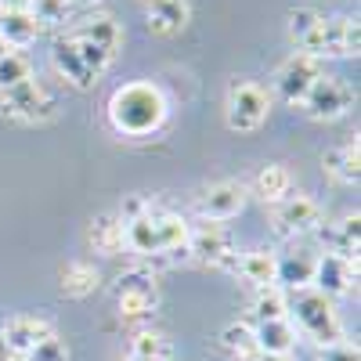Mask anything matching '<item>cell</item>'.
Returning a JSON list of instances; mask_svg holds the SVG:
<instances>
[{
    "instance_id": "cell-1",
    "label": "cell",
    "mask_w": 361,
    "mask_h": 361,
    "mask_svg": "<svg viewBox=\"0 0 361 361\" xmlns=\"http://www.w3.org/2000/svg\"><path fill=\"white\" fill-rule=\"evenodd\" d=\"M166 112H170L166 94L145 80L116 87L109 98V123L123 137H152L166 123Z\"/></svg>"
},
{
    "instance_id": "cell-2",
    "label": "cell",
    "mask_w": 361,
    "mask_h": 361,
    "mask_svg": "<svg viewBox=\"0 0 361 361\" xmlns=\"http://www.w3.org/2000/svg\"><path fill=\"white\" fill-rule=\"evenodd\" d=\"M289 322L296 329V336L314 343L318 350L343 340V322L336 314V304L325 293H318L314 286L289 293Z\"/></svg>"
},
{
    "instance_id": "cell-3",
    "label": "cell",
    "mask_w": 361,
    "mask_h": 361,
    "mask_svg": "<svg viewBox=\"0 0 361 361\" xmlns=\"http://www.w3.org/2000/svg\"><path fill=\"white\" fill-rule=\"evenodd\" d=\"M112 296H116V311L119 318L127 322H141V318H152L156 307H159V282L148 267H130L116 279L112 286Z\"/></svg>"
},
{
    "instance_id": "cell-4",
    "label": "cell",
    "mask_w": 361,
    "mask_h": 361,
    "mask_svg": "<svg viewBox=\"0 0 361 361\" xmlns=\"http://www.w3.org/2000/svg\"><path fill=\"white\" fill-rule=\"evenodd\" d=\"M300 51L325 62V58H357L361 51V29L357 18L336 15V18H322L314 33L300 44Z\"/></svg>"
},
{
    "instance_id": "cell-5",
    "label": "cell",
    "mask_w": 361,
    "mask_h": 361,
    "mask_svg": "<svg viewBox=\"0 0 361 361\" xmlns=\"http://www.w3.org/2000/svg\"><path fill=\"white\" fill-rule=\"evenodd\" d=\"M235 257H238L235 235H231L224 224L199 221V224L188 231L185 260L202 264V267H217V271H231V267H235Z\"/></svg>"
},
{
    "instance_id": "cell-6",
    "label": "cell",
    "mask_w": 361,
    "mask_h": 361,
    "mask_svg": "<svg viewBox=\"0 0 361 361\" xmlns=\"http://www.w3.org/2000/svg\"><path fill=\"white\" fill-rule=\"evenodd\" d=\"M267 112H271V94L253 83V80H235L228 87V102H224V119L228 127L238 134H253L267 123Z\"/></svg>"
},
{
    "instance_id": "cell-7",
    "label": "cell",
    "mask_w": 361,
    "mask_h": 361,
    "mask_svg": "<svg viewBox=\"0 0 361 361\" xmlns=\"http://www.w3.org/2000/svg\"><path fill=\"white\" fill-rule=\"evenodd\" d=\"M0 112H4L8 119H15V123H47V119H54L58 112V102L51 90L33 76V80H22L18 87L4 90L0 94Z\"/></svg>"
},
{
    "instance_id": "cell-8",
    "label": "cell",
    "mask_w": 361,
    "mask_h": 361,
    "mask_svg": "<svg viewBox=\"0 0 361 361\" xmlns=\"http://www.w3.org/2000/svg\"><path fill=\"white\" fill-rule=\"evenodd\" d=\"M318 228H322V206H318V199H311L304 192L286 195L282 202L271 206V231L279 238H300Z\"/></svg>"
},
{
    "instance_id": "cell-9",
    "label": "cell",
    "mask_w": 361,
    "mask_h": 361,
    "mask_svg": "<svg viewBox=\"0 0 361 361\" xmlns=\"http://www.w3.org/2000/svg\"><path fill=\"white\" fill-rule=\"evenodd\" d=\"M322 76H325V69H322L318 58L296 51V54H289L286 62L275 69V94H279L286 105H300V102L307 98V90H311Z\"/></svg>"
},
{
    "instance_id": "cell-10",
    "label": "cell",
    "mask_w": 361,
    "mask_h": 361,
    "mask_svg": "<svg viewBox=\"0 0 361 361\" xmlns=\"http://www.w3.org/2000/svg\"><path fill=\"white\" fill-rule=\"evenodd\" d=\"M250 202V188L243 180H217L195 195V214L199 221H214V224H224L231 217H238Z\"/></svg>"
},
{
    "instance_id": "cell-11",
    "label": "cell",
    "mask_w": 361,
    "mask_h": 361,
    "mask_svg": "<svg viewBox=\"0 0 361 361\" xmlns=\"http://www.w3.org/2000/svg\"><path fill=\"white\" fill-rule=\"evenodd\" d=\"M354 105V90L336 80V76H322L311 90L307 98L300 102V109H304L307 119H314V123H333V119L347 116V109Z\"/></svg>"
},
{
    "instance_id": "cell-12",
    "label": "cell",
    "mask_w": 361,
    "mask_h": 361,
    "mask_svg": "<svg viewBox=\"0 0 361 361\" xmlns=\"http://www.w3.org/2000/svg\"><path fill=\"white\" fill-rule=\"evenodd\" d=\"M47 336H54V325L47 318H37V314H15L4 329H0V340H4L8 357H25Z\"/></svg>"
},
{
    "instance_id": "cell-13",
    "label": "cell",
    "mask_w": 361,
    "mask_h": 361,
    "mask_svg": "<svg viewBox=\"0 0 361 361\" xmlns=\"http://www.w3.org/2000/svg\"><path fill=\"white\" fill-rule=\"evenodd\" d=\"M354 282H357V260H343L336 253H322L314 260V282L311 286L318 293H325L329 300L354 293Z\"/></svg>"
},
{
    "instance_id": "cell-14",
    "label": "cell",
    "mask_w": 361,
    "mask_h": 361,
    "mask_svg": "<svg viewBox=\"0 0 361 361\" xmlns=\"http://www.w3.org/2000/svg\"><path fill=\"white\" fill-rule=\"evenodd\" d=\"M318 238H322L325 253H336L343 260H357V250H361V217H357V209L354 214H343L333 224H322Z\"/></svg>"
},
{
    "instance_id": "cell-15",
    "label": "cell",
    "mask_w": 361,
    "mask_h": 361,
    "mask_svg": "<svg viewBox=\"0 0 361 361\" xmlns=\"http://www.w3.org/2000/svg\"><path fill=\"white\" fill-rule=\"evenodd\" d=\"M235 279H243L246 286L260 289V286H275V275H279V253L267 250V246H257V250H246L235 257V267H231Z\"/></svg>"
},
{
    "instance_id": "cell-16",
    "label": "cell",
    "mask_w": 361,
    "mask_h": 361,
    "mask_svg": "<svg viewBox=\"0 0 361 361\" xmlns=\"http://www.w3.org/2000/svg\"><path fill=\"white\" fill-rule=\"evenodd\" d=\"M51 66H54V73L62 76L73 90H90V87L98 83L94 76H90V69L83 66V58H80V51H76V44H73L69 33L54 40V47H51Z\"/></svg>"
},
{
    "instance_id": "cell-17",
    "label": "cell",
    "mask_w": 361,
    "mask_h": 361,
    "mask_svg": "<svg viewBox=\"0 0 361 361\" xmlns=\"http://www.w3.org/2000/svg\"><path fill=\"white\" fill-rule=\"evenodd\" d=\"M69 37L87 40V44H94V47H102V51H109L116 58V51L123 47V25H119L112 15H90L80 25L69 29Z\"/></svg>"
},
{
    "instance_id": "cell-18",
    "label": "cell",
    "mask_w": 361,
    "mask_h": 361,
    "mask_svg": "<svg viewBox=\"0 0 361 361\" xmlns=\"http://www.w3.org/2000/svg\"><path fill=\"white\" fill-rule=\"evenodd\" d=\"M322 166H325V173L333 177L336 185H347V188L357 185L361 180V145H357V137L329 148V152L322 156Z\"/></svg>"
},
{
    "instance_id": "cell-19",
    "label": "cell",
    "mask_w": 361,
    "mask_h": 361,
    "mask_svg": "<svg viewBox=\"0 0 361 361\" xmlns=\"http://www.w3.org/2000/svg\"><path fill=\"white\" fill-rule=\"evenodd\" d=\"M192 4L188 0H148V29L156 37H173L188 25Z\"/></svg>"
},
{
    "instance_id": "cell-20",
    "label": "cell",
    "mask_w": 361,
    "mask_h": 361,
    "mask_svg": "<svg viewBox=\"0 0 361 361\" xmlns=\"http://www.w3.org/2000/svg\"><path fill=\"white\" fill-rule=\"evenodd\" d=\"M246 188H250L260 202L275 206V202H282L286 195H293V173H289V166H282V163H267V166L257 170L253 185H246Z\"/></svg>"
},
{
    "instance_id": "cell-21",
    "label": "cell",
    "mask_w": 361,
    "mask_h": 361,
    "mask_svg": "<svg viewBox=\"0 0 361 361\" xmlns=\"http://www.w3.org/2000/svg\"><path fill=\"white\" fill-rule=\"evenodd\" d=\"M314 253L307 250H296V253H282L279 257V275H275V286H282L286 293H296V289H307L314 282Z\"/></svg>"
},
{
    "instance_id": "cell-22",
    "label": "cell",
    "mask_w": 361,
    "mask_h": 361,
    "mask_svg": "<svg viewBox=\"0 0 361 361\" xmlns=\"http://www.w3.org/2000/svg\"><path fill=\"white\" fill-rule=\"evenodd\" d=\"M217 347L228 354V361H260V347L250 322H228L217 333Z\"/></svg>"
},
{
    "instance_id": "cell-23",
    "label": "cell",
    "mask_w": 361,
    "mask_h": 361,
    "mask_svg": "<svg viewBox=\"0 0 361 361\" xmlns=\"http://www.w3.org/2000/svg\"><path fill=\"white\" fill-rule=\"evenodd\" d=\"M253 336L260 354H293L300 336L289 318H275V322H253Z\"/></svg>"
},
{
    "instance_id": "cell-24",
    "label": "cell",
    "mask_w": 361,
    "mask_h": 361,
    "mask_svg": "<svg viewBox=\"0 0 361 361\" xmlns=\"http://www.w3.org/2000/svg\"><path fill=\"white\" fill-rule=\"evenodd\" d=\"M87 243L102 257H119L123 253V221L116 214H98L87 228Z\"/></svg>"
},
{
    "instance_id": "cell-25",
    "label": "cell",
    "mask_w": 361,
    "mask_h": 361,
    "mask_svg": "<svg viewBox=\"0 0 361 361\" xmlns=\"http://www.w3.org/2000/svg\"><path fill=\"white\" fill-rule=\"evenodd\" d=\"M40 33H44V29L33 18V11H0V40H4L11 51L29 47Z\"/></svg>"
},
{
    "instance_id": "cell-26",
    "label": "cell",
    "mask_w": 361,
    "mask_h": 361,
    "mask_svg": "<svg viewBox=\"0 0 361 361\" xmlns=\"http://www.w3.org/2000/svg\"><path fill=\"white\" fill-rule=\"evenodd\" d=\"M250 311H253V322L289 318V293H286L282 286H260V289H253Z\"/></svg>"
},
{
    "instance_id": "cell-27",
    "label": "cell",
    "mask_w": 361,
    "mask_h": 361,
    "mask_svg": "<svg viewBox=\"0 0 361 361\" xmlns=\"http://www.w3.org/2000/svg\"><path fill=\"white\" fill-rule=\"evenodd\" d=\"M102 286V275H98V267L94 264H87V260H73V264H66L62 267V293L66 296H76V300H83V296H90Z\"/></svg>"
},
{
    "instance_id": "cell-28",
    "label": "cell",
    "mask_w": 361,
    "mask_h": 361,
    "mask_svg": "<svg viewBox=\"0 0 361 361\" xmlns=\"http://www.w3.org/2000/svg\"><path fill=\"white\" fill-rule=\"evenodd\" d=\"M127 357H145V361H173V343L163 336V333H134L130 336V347H127Z\"/></svg>"
},
{
    "instance_id": "cell-29",
    "label": "cell",
    "mask_w": 361,
    "mask_h": 361,
    "mask_svg": "<svg viewBox=\"0 0 361 361\" xmlns=\"http://www.w3.org/2000/svg\"><path fill=\"white\" fill-rule=\"evenodd\" d=\"M73 8H76V0H33V4H29V11L40 22V29H62L73 18Z\"/></svg>"
},
{
    "instance_id": "cell-30",
    "label": "cell",
    "mask_w": 361,
    "mask_h": 361,
    "mask_svg": "<svg viewBox=\"0 0 361 361\" xmlns=\"http://www.w3.org/2000/svg\"><path fill=\"white\" fill-rule=\"evenodd\" d=\"M22 80H33V62H29L25 54H18V51L0 58V94L11 90V87H18Z\"/></svg>"
},
{
    "instance_id": "cell-31",
    "label": "cell",
    "mask_w": 361,
    "mask_h": 361,
    "mask_svg": "<svg viewBox=\"0 0 361 361\" xmlns=\"http://www.w3.org/2000/svg\"><path fill=\"white\" fill-rule=\"evenodd\" d=\"M325 15L322 11H314V8H293L289 11V18H286V33H289V40L296 44V51H300V44H304L314 29H318V22H322Z\"/></svg>"
},
{
    "instance_id": "cell-32",
    "label": "cell",
    "mask_w": 361,
    "mask_h": 361,
    "mask_svg": "<svg viewBox=\"0 0 361 361\" xmlns=\"http://www.w3.org/2000/svg\"><path fill=\"white\" fill-rule=\"evenodd\" d=\"M73 44H76V51H80V58H83V66L90 69V76L102 80V76L109 73V66H112V54L102 51V47H94V44H87V40H76V37H73Z\"/></svg>"
},
{
    "instance_id": "cell-33",
    "label": "cell",
    "mask_w": 361,
    "mask_h": 361,
    "mask_svg": "<svg viewBox=\"0 0 361 361\" xmlns=\"http://www.w3.org/2000/svg\"><path fill=\"white\" fill-rule=\"evenodd\" d=\"M25 361H69V347H66V340L47 336L44 343H37L33 350L25 354Z\"/></svg>"
},
{
    "instance_id": "cell-34",
    "label": "cell",
    "mask_w": 361,
    "mask_h": 361,
    "mask_svg": "<svg viewBox=\"0 0 361 361\" xmlns=\"http://www.w3.org/2000/svg\"><path fill=\"white\" fill-rule=\"evenodd\" d=\"M318 361H361V350H357V343L340 340V343L322 347V350H318Z\"/></svg>"
},
{
    "instance_id": "cell-35",
    "label": "cell",
    "mask_w": 361,
    "mask_h": 361,
    "mask_svg": "<svg viewBox=\"0 0 361 361\" xmlns=\"http://www.w3.org/2000/svg\"><path fill=\"white\" fill-rule=\"evenodd\" d=\"M148 209H152V199H145V195H127V199H123V206H119V214H116V217L127 224V221H134V217H145Z\"/></svg>"
},
{
    "instance_id": "cell-36",
    "label": "cell",
    "mask_w": 361,
    "mask_h": 361,
    "mask_svg": "<svg viewBox=\"0 0 361 361\" xmlns=\"http://www.w3.org/2000/svg\"><path fill=\"white\" fill-rule=\"evenodd\" d=\"M260 361H296L293 354H260Z\"/></svg>"
},
{
    "instance_id": "cell-37",
    "label": "cell",
    "mask_w": 361,
    "mask_h": 361,
    "mask_svg": "<svg viewBox=\"0 0 361 361\" xmlns=\"http://www.w3.org/2000/svg\"><path fill=\"white\" fill-rule=\"evenodd\" d=\"M4 54H11V47H8L4 40H0V58H4Z\"/></svg>"
},
{
    "instance_id": "cell-38",
    "label": "cell",
    "mask_w": 361,
    "mask_h": 361,
    "mask_svg": "<svg viewBox=\"0 0 361 361\" xmlns=\"http://www.w3.org/2000/svg\"><path fill=\"white\" fill-rule=\"evenodd\" d=\"M76 4H98V0H76Z\"/></svg>"
},
{
    "instance_id": "cell-39",
    "label": "cell",
    "mask_w": 361,
    "mask_h": 361,
    "mask_svg": "<svg viewBox=\"0 0 361 361\" xmlns=\"http://www.w3.org/2000/svg\"><path fill=\"white\" fill-rule=\"evenodd\" d=\"M8 361H25V357H8Z\"/></svg>"
},
{
    "instance_id": "cell-40",
    "label": "cell",
    "mask_w": 361,
    "mask_h": 361,
    "mask_svg": "<svg viewBox=\"0 0 361 361\" xmlns=\"http://www.w3.org/2000/svg\"><path fill=\"white\" fill-rule=\"evenodd\" d=\"M0 361H8V354H4V357H0Z\"/></svg>"
}]
</instances>
